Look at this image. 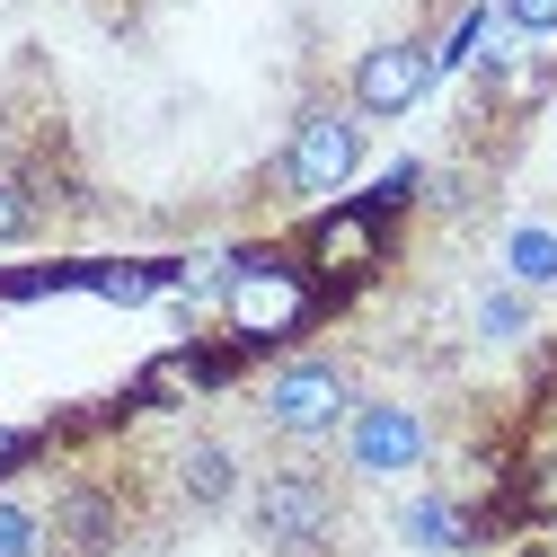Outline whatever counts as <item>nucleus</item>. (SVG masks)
I'll use <instances>...</instances> for the list:
<instances>
[{
    "label": "nucleus",
    "instance_id": "nucleus-10",
    "mask_svg": "<svg viewBox=\"0 0 557 557\" xmlns=\"http://www.w3.org/2000/svg\"><path fill=\"white\" fill-rule=\"evenodd\" d=\"M407 540L416 548H469V513L451 496H425V505H407Z\"/></svg>",
    "mask_w": 557,
    "mask_h": 557
},
{
    "label": "nucleus",
    "instance_id": "nucleus-13",
    "mask_svg": "<svg viewBox=\"0 0 557 557\" xmlns=\"http://www.w3.org/2000/svg\"><path fill=\"white\" fill-rule=\"evenodd\" d=\"M36 231V195H27V177H0V248H18Z\"/></svg>",
    "mask_w": 557,
    "mask_h": 557
},
{
    "label": "nucleus",
    "instance_id": "nucleus-6",
    "mask_svg": "<svg viewBox=\"0 0 557 557\" xmlns=\"http://www.w3.org/2000/svg\"><path fill=\"white\" fill-rule=\"evenodd\" d=\"M310 319V274L301 265H239L231 274V336L265 345V336H293Z\"/></svg>",
    "mask_w": 557,
    "mask_h": 557
},
{
    "label": "nucleus",
    "instance_id": "nucleus-16",
    "mask_svg": "<svg viewBox=\"0 0 557 557\" xmlns=\"http://www.w3.org/2000/svg\"><path fill=\"white\" fill-rule=\"evenodd\" d=\"M18 451H27V434H18V425H0V460H18Z\"/></svg>",
    "mask_w": 557,
    "mask_h": 557
},
{
    "label": "nucleus",
    "instance_id": "nucleus-11",
    "mask_svg": "<svg viewBox=\"0 0 557 557\" xmlns=\"http://www.w3.org/2000/svg\"><path fill=\"white\" fill-rule=\"evenodd\" d=\"M0 557H53L45 513H36L27 496H0Z\"/></svg>",
    "mask_w": 557,
    "mask_h": 557
},
{
    "label": "nucleus",
    "instance_id": "nucleus-4",
    "mask_svg": "<svg viewBox=\"0 0 557 557\" xmlns=\"http://www.w3.org/2000/svg\"><path fill=\"white\" fill-rule=\"evenodd\" d=\"M434 72H443V53H434L425 36H389V45L355 53V72H345V107L372 115V124L416 115V107H425V89H434Z\"/></svg>",
    "mask_w": 557,
    "mask_h": 557
},
{
    "label": "nucleus",
    "instance_id": "nucleus-9",
    "mask_svg": "<svg viewBox=\"0 0 557 557\" xmlns=\"http://www.w3.org/2000/svg\"><path fill=\"white\" fill-rule=\"evenodd\" d=\"M363 257H372V213H336L319 231V274H355Z\"/></svg>",
    "mask_w": 557,
    "mask_h": 557
},
{
    "label": "nucleus",
    "instance_id": "nucleus-15",
    "mask_svg": "<svg viewBox=\"0 0 557 557\" xmlns=\"http://www.w3.org/2000/svg\"><path fill=\"white\" fill-rule=\"evenodd\" d=\"M505 10V27H522V36H557V0H496Z\"/></svg>",
    "mask_w": 557,
    "mask_h": 557
},
{
    "label": "nucleus",
    "instance_id": "nucleus-5",
    "mask_svg": "<svg viewBox=\"0 0 557 557\" xmlns=\"http://www.w3.org/2000/svg\"><path fill=\"white\" fill-rule=\"evenodd\" d=\"M425 451H434L425 416L398 398H363L345 416V469H363V478H407V469H425Z\"/></svg>",
    "mask_w": 557,
    "mask_h": 557
},
{
    "label": "nucleus",
    "instance_id": "nucleus-12",
    "mask_svg": "<svg viewBox=\"0 0 557 557\" xmlns=\"http://www.w3.org/2000/svg\"><path fill=\"white\" fill-rule=\"evenodd\" d=\"M513 284H557V239L548 231H513Z\"/></svg>",
    "mask_w": 557,
    "mask_h": 557
},
{
    "label": "nucleus",
    "instance_id": "nucleus-14",
    "mask_svg": "<svg viewBox=\"0 0 557 557\" xmlns=\"http://www.w3.org/2000/svg\"><path fill=\"white\" fill-rule=\"evenodd\" d=\"M478 327L496 336V345H505V336H531V301H522V293H486V310H478Z\"/></svg>",
    "mask_w": 557,
    "mask_h": 557
},
{
    "label": "nucleus",
    "instance_id": "nucleus-3",
    "mask_svg": "<svg viewBox=\"0 0 557 557\" xmlns=\"http://www.w3.org/2000/svg\"><path fill=\"white\" fill-rule=\"evenodd\" d=\"M363 169V115L355 107H310L293 133H284V160H274V195L293 203H319V195H345Z\"/></svg>",
    "mask_w": 557,
    "mask_h": 557
},
{
    "label": "nucleus",
    "instance_id": "nucleus-1",
    "mask_svg": "<svg viewBox=\"0 0 557 557\" xmlns=\"http://www.w3.org/2000/svg\"><path fill=\"white\" fill-rule=\"evenodd\" d=\"M345 531V486L319 460H274L248 486V540L265 557H327Z\"/></svg>",
    "mask_w": 557,
    "mask_h": 557
},
{
    "label": "nucleus",
    "instance_id": "nucleus-7",
    "mask_svg": "<svg viewBox=\"0 0 557 557\" xmlns=\"http://www.w3.org/2000/svg\"><path fill=\"white\" fill-rule=\"evenodd\" d=\"M45 540H53V557H107L124 540V496L107 478H72L45 505Z\"/></svg>",
    "mask_w": 557,
    "mask_h": 557
},
{
    "label": "nucleus",
    "instance_id": "nucleus-8",
    "mask_svg": "<svg viewBox=\"0 0 557 557\" xmlns=\"http://www.w3.org/2000/svg\"><path fill=\"white\" fill-rule=\"evenodd\" d=\"M177 496H186L195 513H222V505L239 496V451L213 443V434H195V443L177 451Z\"/></svg>",
    "mask_w": 557,
    "mask_h": 557
},
{
    "label": "nucleus",
    "instance_id": "nucleus-2",
    "mask_svg": "<svg viewBox=\"0 0 557 557\" xmlns=\"http://www.w3.org/2000/svg\"><path fill=\"white\" fill-rule=\"evenodd\" d=\"M355 407H363L355 363H336V355H293V363H274L257 381V416H265V434H284V443L345 434V416H355Z\"/></svg>",
    "mask_w": 557,
    "mask_h": 557
}]
</instances>
